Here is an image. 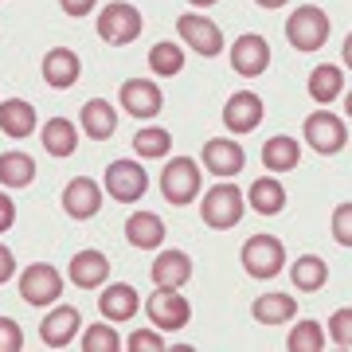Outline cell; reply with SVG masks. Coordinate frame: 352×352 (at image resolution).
<instances>
[{"label": "cell", "mask_w": 352, "mask_h": 352, "mask_svg": "<svg viewBox=\"0 0 352 352\" xmlns=\"http://www.w3.org/2000/svg\"><path fill=\"white\" fill-rule=\"evenodd\" d=\"M118 102L126 106L129 118H157L164 106V94L153 78H126L118 90Z\"/></svg>", "instance_id": "7c38bea8"}, {"label": "cell", "mask_w": 352, "mask_h": 352, "mask_svg": "<svg viewBox=\"0 0 352 352\" xmlns=\"http://www.w3.org/2000/svg\"><path fill=\"white\" fill-rule=\"evenodd\" d=\"M82 352H122V337L113 325H87L82 329Z\"/></svg>", "instance_id": "836d02e7"}, {"label": "cell", "mask_w": 352, "mask_h": 352, "mask_svg": "<svg viewBox=\"0 0 352 352\" xmlns=\"http://www.w3.org/2000/svg\"><path fill=\"white\" fill-rule=\"evenodd\" d=\"M141 309V298L138 289L129 286V282H106L98 294V314L110 321V325H126V321H133Z\"/></svg>", "instance_id": "4fadbf2b"}, {"label": "cell", "mask_w": 352, "mask_h": 352, "mask_svg": "<svg viewBox=\"0 0 352 352\" xmlns=\"http://www.w3.org/2000/svg\"><path fill=\"white\" fill-rule=\"evenodd\" d=\"M24 349V329L12 317H0V352H20Z\"/></svg>", "instance_id": "74e56055"}, {"label": "cell", "mask_w": 352, "mask_h": 352, "mask_svg": "<svg viewBox=\"0 0 352 352\" xmlns=\"http://www.w3.org/2000/svg\"><path fill=\"white\" fill-rule=\"evenodd\" d=\"M39 138H43V149L51 157H71L78 149V126L71 118H51V122H43Z\"/></svg>", "instance_id": "d4e9b609"}, {"label": "cell", "mask_w": 352, "mask_h": 352, "mask_svg": "<svg viewBox=\"0 0 352 352\" xmlns=\"http://www.w3.org/2000/svg\"><path fill=\"white\" fill-rule=\"evenodd\" d=\"M192 278V258L184 251H161L153 263V286H173L180 289Z\"/></svg>", "instance_id": "cb8c5ba5"}, {"label": "cell", "mask_w": 352, "mask_h": 352, "mask_svg": "<svg viewBox=\"0 0 352 352\" xmlns=\"http://www.w3.org/2000/svg\"><path fill=\"white\" fill-rule=\"evenodd\" d=\"M231 67H235V75H243V78H258L266 67H270V43H266L263 36H254V32L239 36L231 43Z\"/></svg>", "instance_id": "5bb4252c"}, {"label": "cell", "mask_w": 352, "mask_h": 352, "mask_svg": "<svg viewBox=\"0 0 352 352\" xmlns=\"http://www.w3.org/2000/svg\"><path fill=\"white\" fill-rule=\"evenodd\" d=\"M333 239L340 247H352V204L349 200L333 208Z\"/></svg>", "instance_id": "8d00e7d4"}, {"label": "cell", "mask_w": 352, "mask_h": 352, "mask_svg": "<svg viewBox=\"0 0 352 352\" xmlns=\"http://www.w3.org/2000/svg\"><path fill=\"white\" fill-rule=\"evenodd\" d=\"M149 71L157 78H173L184 71V47L180 43H153L149 47Z\"/></svg>", "instance_id": "1f68e13d"}, {"label": "cell", "mask_w": 352, "mask_h": 352, "mask_svg": "<svg viewBox=\"0 0 352 352\" xmlns=\"http://www.w3.org/2000/svg\"><path fill=\"white\" fill-rule=\"evenodd\" d=\"M282 263H286V247H282V239L278 235H266V231H258V235H251V239L243 243V270L251 278H274L282 274Z\"/></svg>", "instance_id": "8992f818"}, {"label": "cell", "mask_w": 352, "mask_h": 352, "mask_svg": "<svg viewBox=\"0 0 352 352\" xmlns=\"http://www.w3.org/2000/svg\"><path fill=\"white\" fill-rule=\"evenodd\" d=\"M36 180V161L20 149L0 153V188H28Z\"/></svg>", "instance_id": "f1b7e54d"}, {"label": "cell", "mask_w": 352, "mask_h": 352, "mask_svg": "<svg viewBox=\"0 0 352 352\" xmlns=\"http://www.w3.org/2000/svg\"><path fill=\"white\" fill-rule=\"evenodd\" d=\"M263 113H266L263 98L251 94V90H239L223 106V126H227V133H251V129L263 126Z\"/></svg>", "instance_id": "9a60e30c"}, {"label": "cell", "mask_w": 352, "mask_h": 352, "mask_svg": "<svg viewBox=\"0 0 352 352\" xmlns=\"http://www.w3.org/2000/svg\"><path fill=\"white\" fill-rule=\"evenodd\" d=\"M204 168L215 176V180H231V176L243 173V164H247V153L235 138H212L204 145Z\"/></svg>", "instance_id": "8fae6325"}, {"label": "cell", "mask_w": 352, "mask_h": 352, "mask_svg": "<svg viewBox=\"0 0 352 352\" xmlns=\"http://www.w3.org/2000/svg\"><path fill=\"white\" fill-rule=\"evenodd\" d=\"M344 118H352V90L344 94Z\"/></svg>", "instance_id": "f6af8a7d"}, {"label": "cell", "mask_w": 352, "mask_h": 352, "mask_svg": "<svg viewBox=\"0 0 352 352\" xmlns=\"http://www.w3.org/2000/svg\"><path fill=\"white\" fill-rule=\"evenodd\" d=\"M133 153L138 161H157V157H168L173 153V133L161 126H145L133 133Z\"/></svg>", "instance_id": "4dcf8cb0"}, {"label": "cell", "mask_w": 352, "mask_h": 352, "mask_svg": "<svg viewBox=\"0 0 352 352\" xmlns=\"http://www.w3.org/2000/svg\"><path fill=\"white\" fill-rule=\"evenodd\" d=\"M192 8H212V4H219V0H188Z\"/></svg>", "instance_id": "ee69618b"}, {"label": "cell", "mask_w": 352, "mask_h": 352, "mask_svg": "<svg viewBox=\"0 0 352 352\" xmlns=\"http://www.w3.org/2000/svg\"><path fill=\"white\" fill-rule=\"evenodd\" d=\"M329 340L337 349H352V305H344L329 317Z\"/></svg>", "instance_id": "e575fe53"}, {"label": "cell", "mask_w": 352, "mask_h": 352, "mask_svg": "<svg viewBox=\"0 0 352 352\" xmlns=\"http://www.w3.org/2000/svg\"><path fill=\"white\" fill-rule=\"evenodd\" d=\"M204 184V164H196L192 157H173V161L161 168V196L176 208H184L200 196Z\"/></svg>", "instance_id": "7a4b0ae2"}, {"label": "cell", "mask_w": 352, "mask_h": 352, "mask_svg": "<svg viewBox=\"0 0 352 352\" xmlns=\"http://www.w3.org/2000/svg\"><path fill=\"white\" fill-rule=\"evenodd\" d=\"M340 59H344V67L352 71V32L344 36V43H340Z\"/></svg>", "instance_id": "b9f144b4"}, {"label": "cell", "mask_w": 352, "mask_h": 352, "mask_svg": "<svg viewBox=\"0 0 352 352\" xmlns=\"http://www.w3.org/2000/svg\"><path fill=\"white\" fill-rule=\"evenodd\" d=\"M289 282H294V289H302V294H317L329 282V263L321 254H302L298 263L289 266Z\"/></svg>", "instance_id": "83f0119b"}, {"label": "cell", "mask_w": 352, "mask_h": 352, "mask_svg": "<svg viewBox=\"0 0 352 352\" xmlns=\"http://www.w3.org/2000/svg\"><path fill=\"white\" fill-rule=\"evenodd\" d=\"M302 138H305V145H309L314 153L333 157V153H340L344 145H349V129H344V122H340L333 110H314L309 118H305Z\"/></svg>", "instance_id": "52a82bcc"}, {"label": "cell", "mask_w": 352, "mask_h": 352, "mask_svg": "<svg viewBox=\"0 0 352 352\" xmlns=\"http://www.w3.org/2000/svg\"><path fill=\"white\" fill-rule=\"evenodd\" d=\"M32 129H36V106L24 98H4L0 102V133L12 141H24L32 138Z\"/></svg>", "instance_id": "44dd1931"}, {"label": "cell", "mask_w": 352, "mask_h": 352, "mask_svg": "<svg viewBox=\"0 0 352 352\" xmlns=\"http://www.w3.org/2000/svg\"><path fill=\"white\" fill-rule=\"evenodd\" d=\"M78 126H82V133H87V138L110 141V138H113V129H118V110H113L106 98H90V102H82Z\"/></svg>", "instance_id": "7402d4cb"}, {"label": "cell", "mask_w": 352, "mask_h": 352, "mask_svg": "<svg viewBox=\"0 0 352 352\" xmlns=\"http://www.w3.org/2000/svg\"><path fill=\"white\" fill-rule=\"evenodd\" d=\"M243 212H247V192L239 184H231V180H219L200 200V215L212 231H231L243 219Z\"/></svg>", "instance_id": "6da1fadb"}, {"label": "cell", "mask_w": 352, "mask_h": 352, "mask_svg": "<svg viewBox=\"0 0 352 352\" xmlns=\"http://www.w3.org/2000/svg\"><path fill=\"white\" fill-rule=\"evenodd\" d=\"M8 278H16V254L0 243V286H4Z\"/></svg>", "instance_id": "ab89813d"}, {"label": "cell", "mask_w": 352, "mask_h": 352, "mask_svg": "<svg viewBox=\"0 0 352 352\" xmlns=\"http://www.w3.org/2000/svg\"><path fill=\"white\" fill-rule=\"evenodd\" d=\"M78 329H82V317H78L75 305H55L39 325V340L47 349H67V344H75Z\"/></svg>", "instance_id": "2e32d148"}, {"label": "cell", "mask_w": 352, "mask_h": 352, "mask_svg": "<svg viewBox=\"0 0 352 352\" xmlns=\"http://www.w3.org/2000/svg\"><path fill=\"white\" fill-rule=\"evenodd\" d=\"M164 219L157 212H133L126 219V243L129 247H138V251H157L164 243Z\"/></svg>", "instance_id": "ffe728a7"}, {"label": "cell", "mask_w": 352, "mask_h": 352, "mask_svg": "<svg viewBox=\"0 0 352 352\" xmlns=\"http://www.w3.org/2000/svg\"><path fill=\"white\" fill-rule=\"evenodd\" d=\"M298 161H302V145L294 138H286V133H278V138H266L263 145V168H270V173H289V168H298Z\"/></svg>", "instance_id": "4316f807"}, {"label": "cell", "mask_w": 352, "mask_h": 352, "mask_svg": "<svg viewBox=\"0 0 352 352\" xmlns=\"http://www.w3.org/2000/svg\"><path fill=\"white\" fill-rule=\"evenodd\" d=\"M59 8H63L67 16H87V12H94V0H59Z\"/></svg>", "instance_id": "60d3db41"}, {"label": "cell", "mask_w": 352, "mask_h": 352, "mask_svg": "<svg viewBox=\"0 0 352 352\" xmlns=\"http://www.w3.org/2000/svg\"><path fill=\"white\" fill-rule=\"evenodd\" d=\"M102 184H94L90 176H75L71 184L63 188V212L71 219H94L102 212Z\"/></svg>", "instance_id": "e0dca14e"}, {"label": "cell", "mask_w": 352, "mask_h": 352, "mask_svg": "<svg viewBox=\"0 0 352 352\" xmlns=\"http://www.w3.org/2000/svg\"><path fill=\"white\" fill-rule=\"evenodd\" d=\"M141 28H145L141 12L133 4H126V0H113V4H106L98 12V36H102V43H110V47L133 43V39L141 36Z\"/></svg>", "instance_id": "5b68a950"}, {"label": "cell", "mask_w": 352, "mask_h": 352, "mask_svg": "<svg viewBox=\"0 0 352 352\" xmlns=\"http://www.w3.org/2000/svg\"><path fill=\"white\" fill-rule=\"evenodd\" d=\"M102 192L118 204H138L145 192H149V173L141 168V161H126V157H118L110 161L106 168V180H102Z\"/></svg>", "instance_id": "3957f363"}, {"label": "cell", "mask_w": 352, "mask_h": 352, "mask_svg": "<svg viewBox=\"0 0 352 352\" xmlns=\"http://www.w3.org/2000/svg\"><path fill=\"white\" fill-rule=\"evenodd\" d=\"M12 223H16V200L0 188V235H4V231H12Z\"/></svg>", "instance_id": "f35d334b"}, {"label": "cell", "mask_w": 352, "mask_h": 352, "mask_svg": "<svg viewBox=\"0 0 352 352\" xmlns=\"http://www.w3.org/2000/svg\"><path fill=\"white\" fill-rule=\"evenodd\" d=\"M325 329L317 325V321H298V325L289 329L286 337V349L289 352H321L325 349Z\"/></svg>", "instance_id": "d6a6232c"}, {"label": "cell", "mask_w": 352, "mask_h": 352, "mask_svg": "<svg viewBox=\"0 0 352 352\" xmlns=\"http://www.w3.org/2000/svg\"><path fill=\"white\" fill-rule=\"evenodd\" d=\"M247 204H251V212H258V215H278L286 208V188H282V180H274V173L258 176L251 184V192H247Z\"/></svg>", "instance_id": "484cf974"}, {"label": "cell", "mask_w": 352, "mask_h": 352, "mask_svg": "<svg viewBox=\"0 0 352 352\" xmlns=\"http://www.w3.org/2000/svg\"><path fill=\"white\" fill-rule=\"evenodd\" d=\"M258 8H282V4H289V0H254Z\"/></svg>", "instance_id": "7bdbcfd3"}, {"label": "cell", "mask_w": 352, "mask_h": 352, "mask_svg": "<svg viewBox=\"0 0 352 352\" xmlns=\"http://www.w3.org/2000/svg\"><path fill=\"white\" fill-rule=\"evenodd\" d=\"M67 278L71 286L78 289H102L110 282V258L102 251H78L71 263H67Z\"/></svg>", "instance_id": "ac0fdd59"}, {"label": "cell", "mask_w": 352, "mask_h": 352, "mask_svg": "<svg viewBox=\"0 0 352 352\" xmlns=\"http://www.w3.org/2000/svg\"><path fill=\"white\" fill-rule=\"evenodd\" d=\"M145 317L153 321V329L176 333V329H184L192 321V305L173 286H157V294H149V302H145Z\"/></svg>", "instance_id": "ba28073f"}, {"label": "cell", "mask_w": 352, "mask_h": 352, "mask_svg": "<svg viewBox=\"0 0 352 352\" xmlns=\"http://www.w3.org/2000/svg\"><path fill=\"white\" fill-rule=\"evenodd\" d=\"M176 32H180V39H184L196 55H204V59H215V55L223 51V32H219V24L208 20V16H200V12H184L176 20Z\"/></svg>", "instance_id": "30bf717a"}, {"label": "cell", "mask_w": 352, "mask_h": 352, "mask_svg": "<svg viewBox=\"0 0 352 352\" xmlns=\"http://www.w3.org/2000/svg\"><path fill=\"white\" fill-rule=\"evenodd\" d=\"M78 75H82V59H78L71 47H51L47 55H43V82H47L51 90L75 87Z\"/></svg>", "instance_id": "d6986e66"}, {"label": "cell", "mask_w": 352, "mask_h": 352, "mask_svg": "<svg viewBox=\"0 0 352 352\" xmlns=\"http://www.w3.org/2000/svg\"><path fill=\"white\" fill-rule=\"evenodd\" d=\"M63 294V274L51 263H32L20 274V298L28 305H55Z\"/></svg>", "instance_id": "9c48e42d"}, {"label": "cell", "mask_w": 352, "mask_h": 352, "mask_svg": "<svg viewBox=\"0 0 352 352\" xmlns=\"http://www.w3.org/2000/svg\"><path fill=\"white\" fill-rule=\"evenodd\" d=\"M126 349L129 352H161L164 349L161 329H133V333L126 337Z\"/></svg>", "instance_id": "d590c367"}, {"label": "cell", "mask_w": 352, "mask_h": 352, "mask_svg": "<svg viewBox=\"0 0 352 352\" xmlns=\"http://www.w3.org/2000/svg\"><path fill=\"white\" fill-rule=\"evenodd\" d=\"M340 90H344V71L333 63H321L314 67V75H309V98L317 106H333L340 98Z\"/></svg>", "instance_id": "f546056e"}, {"label": "cell", "mask_w": 352, "mask_h": 352, "mask_svg": "<svg viewBox=\"0 0 352 352\" xmlns=\"http://www.w3.org/2000/svg\"><path fill=\"white\" fill-rule=\"evenodd\" d=\"M251 314L258 325H289L298 317V298L294 294H258L251 302Z\"/></svg>", "instance_id": "603a6c76"}, {"label": "cell", "mask_w": 352, "mask_h": 352, "mask_svg": "<svg viewBox=\"0 0 352 352\" xmlns=\"http://www.w3.org/2000/svg\"><path fill=\"white\" fill-rule=\"evenodd\" d=\"M329 32H333V24H329V16L317 4H302L286 20V39L298 51H321L329 43Z\"/></svg>", "instance_id": "277c9868"}]
</instances>
